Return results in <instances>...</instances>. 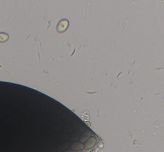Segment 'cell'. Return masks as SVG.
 Returning <instances> with one entry per match:
<instances>
[{
    "mask_svg": "<svg viewBox=\"0 0 164 152\" xmlns=\"http://www.w3.org/2000/svg\"><path fill=\"white\" fill-rule=\"evenodd\" d=\"M9 39V36L8 33L5 32H0V44H4L8 42Z\"/></svg>",
    "mask_w": 164,
    "mask_h": 152,
    "instance_id": "3957f363",
    "label": "cell"
},
{
    "mask_svg": "<svg viewBox=\"0 0 164 152\" xmlns=\"http://www.w3.org/2000/svg\"><path fill=\"white\" fill-rule=\"evenodd\" d=\"M96 141V140L95 137L91 138L85 143L84 146V149L86 150L91 149L94 146Z\"/></svg>",
    "mask_w": 164,
    "mask_h": 152,
    "instance_id": "7a4b0ae2",
    "label": "cell"
},
{
    "mask_svg": "<svg viewBox=\"0 0 164 152\" xmlns=\"http://www.w3.org/2000/svg\"><path fill=\"white\" fill-rule=\"evenodd\" d=\"M69 25V22L68 20H61L59 22L57 26L56 30L59 33H64L68 29Z\"/></svg>",
    "mask_w": 164,
    "mask_h": 152,
    "instance_id": "6da1fadb",
    "label": "cell"
},
{
    "mask_svg": "<svg viewBox=\"0 0 164 152\" xmlns=\"http://www.w3.org/2000/svg\"><path fill=\"white\" fill-rule=\"evenodd\" d=\"M83 144L80 142H76L73 143L70 148L74 150H78L83 149Z\"/></svg>",
    "mask_w": 164,
    "mask_h": 152,
    "instance_id": "277c9868",
    "label": "cell"
}]
</instances>
